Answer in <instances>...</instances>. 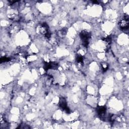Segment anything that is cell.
Here are the masks:
<instances>
[{
	"instance_id": "5",
	"label": "cell",
	"mask_w": 129,
	"mask_h": 129,
	"mask_svg": "<svg viewBox=\"0 0 129 129\" xmlns=\"http://www.w3.org/2000/svg\"><path fill=\"white\" fill-rule=\"evenodd\" d=\"M76 60L78 62H83V57L81 55H78L76 57Z\"/></svg>"
},
{
	"instance_id": "3",
	"label": "cell",
	"mask_w": 129,
	"mask_h": 129,
	"mask_svg": "<svg viewBox=\"0 0 129 129\" xmlns=\"http://www.w3.org/2000/svg\"><path fill=\"white\" fill-rule=\"evenodd\" d=\"M97 111L99 116L100 117L103 118L105 116V114L106 111V107L104 106H99L97 108Z\"/></svg>"
},
{
	"instance_id": "1",
	"label": "cell",
	"mask_w": 129,
	"mask_h": 129,
	"mask_svg": "<svg viewBox=\"0 0 129 129\" xmlns=\"http://www.w3.org/2000/svg\"><path fill=\"white\" fill-rule=\"evenodd\" d=\"M80 36L82 42V44L84 46L87 47L89 44V40L91 37L90 33L85 31H83L80 33Z\"/></svg>"
},
{
	"instance_id": "2",
	"label": "cell",
	"mask_w": 129,
	"mask_h": 129,
	"mask_svg": "<svg viewBox=\"0 0 129 129\" xmlns=\"http://www.w3.org/2000/svg\"><path fill=\"white\" fill-rule=\"evenodd\" d=\"M59 106H60V107L61 108H62V109L65 110L67 113H69L70 112V109H69V108H68L67 107V102H66L65 98H64L63 97H61L60 99L59 103Z\"/></svg>"
},
{
	"instance_id": "4",
	"label": "cell",
	"mask_w": 129,
	"mask_h": 129,
	"mask_svg": "<svg viewBox=\"0 0 129 129\" xmlns=\"http://www.w3.org/2000/svg\"><path fill=\"white\" fill-rule=\"evenodd\" d=\"M119 26L121 29L126 30L128 28V20L123 19L119 23Z\"/></svg>"
}]
</instances>
